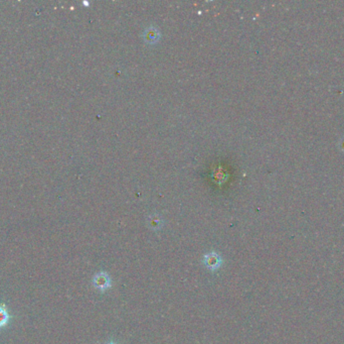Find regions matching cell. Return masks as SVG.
Returning a JSON list of instances; mask_svg holds the SVG:
<instances>
[{
	"label": "cell",
	"mask_w": 344,
	"mask_h": 344,
	"mask_svg": "<svg viewBox=\"0 0 344 344\" xmlns=\"http://www.w3.org/2000/svg\"><path fill=\"white\" fill-rule=\"evenodd\" d=\"M93 286L95 289H97L98 291L104 293L112 287V281L110 278L109 273L106 272H99L95 274L92 280Z\"/></svg>",
	"instance_id": "1"
},
{
	"label": "cell",
	"mask_w": 344,
	"mask_h": 344,
	"mask_svg": "<svg viewBox=\"0 0 344 344\" xmlns=\"http://www.w3.org/2000/svg\"><path fill=\"white\" fill-rule=\"evenodd\" d=\"M203 264L212 272H216L223 266V257L215 252H211L203 255Z\"/></svg>",
	"instance_id": "2"
},
{
	"label": "cell",
	"mask_w": 344,
	"mask_h": 344,
	"mask_svg": "<svg viewBox=\"0 0 344 344\" xmlns=\"http://www.w3.org/2000/svg\"><path fill=\"white\" fill-rule=\"evenodd\" d=\"M11 316L4 303H0V329L4 328L10 321Z\"/></svg>",
	"instance_id": "3"
},
{
	"label": "cell",
	"mask_w": 344,
	"mask_h": 344,
	"mask_svg": "<svg viewBox=\"0 0 344 344\" xmlns=\"http://www.w3.org/2000/svg\"><path fill=\"white\" fill-rule=\"evenodd\" d=\"M106 344H117V343H115V342H108V343H106Z\"/></svg>",
	"instance_id": "4"
}]
</instances>
